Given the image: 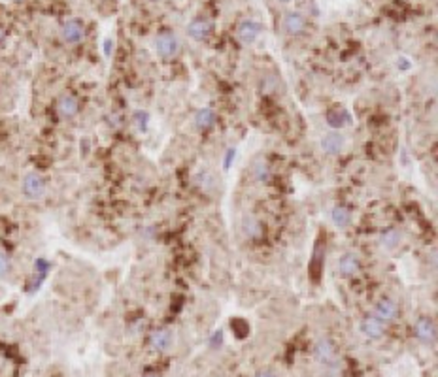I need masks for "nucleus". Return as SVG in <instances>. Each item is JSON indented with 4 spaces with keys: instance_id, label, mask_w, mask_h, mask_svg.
<instances>
[{
    "instance_id": "aec40b11",
    "label": "nucleus",
    "mask_w": 438,
    "mask_h": 377,
    "mask_svg": "<svg viewBox=\"0 0 438 377\" xmlns=\"http://www.w3.org/2000/svg\"><path fill=\"white\" fill-rule=\"evenodd\" d=\"M400 238L402 236L399 234V230H387L385 234H381V247L385 249H393L400 244Z\"/></svg>"
},
{
    "instance_id": "5701e85b",
    "label": "nucleus",
    "mask_w": 438,
    "mask_h": 377,
    "mask_svg": "<svg viewBox=\"0 0 438 377\" xmlns=\"http://www.w3.org/2000/svg\"><path fill=\"white\" fill-rule=\"evenodd\" d=\"M232 330L238 334V338H246L249 332V326L246 324V320L242 319H234L232 320Z\"/></svg>"
},
{
    "instance_id": "9d476101",
    "label": "nucleus",
    "mask_w": 438,
    "mask_h": 377,
    "mask_svg": "<svg viewBox=\"0 0 438 377\" xmlns=\"http://www.w3.org/2000/svg\"><path fill=\"white\" fill-rule=\"evenodd\" d=\"M416 336L418 339H421L423 343H433L435 338H437V326L435 322L427 317H421V319L416 322Z\"/></svg>"
},
{
    "instance_id": "a878e982",
    "label": "nucleus",
    "mask_w": 438,
    "mask_h": 377,
    "mask_svg": "<svg viewBox=\"0 0 438 377\" xmlns=\"http://www.w3.org/2000/svg\"><path fill=\"white\" fill-rule=\"evenodd\" d=\"M221 341H223V332L219 330V332H216V334L212 336V345L218 347V345H221Z\"/></svg>"
},
{
    "instance_id": "4be33fe9",
    "label": "nucleus",
    "mask_w": 438,
    "mask_h": 377,
    "mask_svg": "<svg viewBox=\"0 0 438 377\" xmlns=\"http://www.w3.org/2000/svg\"><path fill=\"white\" fill-rule=\"evenodd\" d=\"M255 178L261 181V183H268L270 181V172H268V166L265 162H259L255 166Z\"/></svg>"
},
{
    "instance_id": "412c9836",
    "label": "nucleus",
    "mask_w": 438,
    "mask_h": 377,
    "mask_svg": "<svg viewBox=\"0 0 438 377\" xmlns=\"http://www.w3.org/2000/svg\"><path fill=\"white\" fill-rule=\"evenodd\" d=\"M11 272V262L6 254L0 251V279H6Z\"/></svg>"
},
{
    "instance_id": "c756f323",
    "label": "nucleus",
    "mask_w": 438,
    "mask_h": 377,
    "mask_svg": "<svg viewBox=\"0 0 438 377\" xmlns=\"http://www.w3.org/2000/svg\"><path fill=\"white\" fill-rule=\"evenodd\" d=\"M144 377H159V376H155V374H149V376H144Z\"/></svg>"
},
{
    "instance_id": "2eb2a0df",
    "label": "nucleus",
    "mask_w": 438,
    "mask_h": 377,
    "mask_svg": "<svg viewBox=\"0 0 438 377\" xmlns=\"http://www.w3.org/2000/svg\"><path fill=\"white\" fill-rule=\"evenodd\" d=\"M149 345H151L155 351H166V349L172 345V332L166 328H159V330H155V332H151Z\"/></svg>"
},
{
    "instance_id": "cd10ccee",
    "label": "nucleus",
    "mask_w": 438,
    "mask_h": 377,
    "mask_svg": "<svg viewBox=\"0 0 438 377\" xmlns=\"http://www.w3.org/2000/svg\"><path fill=\"white\" fill-rule=\"evenodd\" d=\"M257 377H276L274 374H270V372H263V374H259Z\"/></svg>"
},
{
    "instance_id": "c85d7f7f",
    "label": "nucleus",
    "mask_w": 438,
    "mask_h": 377,
    "mask_svg": "<svg viewBox=\"0 0 438 377\" xmlns=\"http://www.w3.org/2000/svg\"><path fill=\"white\" fill-rule=\"evenodd\" d=\"M4 40V28H0V42Z\"/></svg>"
},
{
    "instance_id": "f03ea898",
    "label": "nucleus",
    "mask_w": 438,
    "mask_h": 377,
    "mask_svg": "<svg viewBox=\"0 0 438 377\" xmlns=\"http://www.w3.org/2000/svg\"><path fill=\"white\" fill-rule=\"evenodd\" d=\"M61 34H63V40L67 44H79L83 40V36H85L83 23L77 21V19H68L67 23L63 25V28H61Z\"/></svg>"
},
{
    "instance_id": "7ed1b4c3",
    "label": "nucleus",
    "mask_w": 438,
    "mask_h": 377,
    "mask_svg": "<svg viewBox=\"0 0 438 377\" xmlns=\"http://www.w3.org/2000/svg\"><path fill=\"white\" fill-rule=\"evenodd\" d=\"M155 49H157L159 57L170 59V57H174L178 53V40H176V36L170 34V32H162V34H159L157 40H155Z\"/></svg>"
},
{
    "instance_id": "9b49d317",
    "label": "nucleus",
    "mask_w": 438,
    "mask_h": 377,
    "mask_svg": "<svg viewBox=\"0 0 438 377\" xmlns=\"http://www.w3.org/2000/svg\"><path fill=\"white\" fill-rule=\"evenodd\" d=\"M187 32H189L191 38H195V40H206L210 36V32H212V23H210L208 19H202V17H197L193 19L189 23V27H187Z\"/></svg>"
},
{
    "instance_id": "7c9ffc66",
    "label": "nucleus",
    "mask_w": 438,
    "mask_h": 377,
    "mask_svg": "<svg viewBox=\"0 0 438 377\" xmlns=\"http://www.w3.org/2000/svg\"><path fill=\"white\" fill-rule=\"evenodd\" d=\"M13 2H23V0H13Z\"/></svg>"
},
{
    "instance_id": "b1692460",
    "label": "nucleus",
    "mask_w": 438,
    "mask_h": 377,
    "mask_svg": "<svg viewBox=\"0 0 438 377\" xmlns=\"http://www.w3.org/2000/svg\"><path fill=\"white\" fill-rule=\"evenodd\" d=\"M147 113H144V112H136L134 113V123H136V126L140 128V130H146L147 128Z\"/></svg>"
},
{
    "instance_id": "a211bd4d",
    "label": "nucleus",
    "mask_w": 438,
    "mask_h": 377,
    "mask_svg": "<svg viewBox=\"0 0 438 377\" xmlns=\"http://www.w3.org/2000/svg\"><path fill=\"white\" fill-rule=\"evenodd\" d=\"M331 219H333L334 226L346 228V226L352 223V211L344 206H336L333 209V213H331Z\"/></svg>"
},
{
    "instance_id": "f8f14e48",
    "label": "nucleus",
    "mask_w": 438,
    "mask_h": 377,
    "mask_svg": "<svg viewBox=\"0 0 438 377\" xmlns=\"http://www.w3.org/2000/svg\"><path fill=\"white\" fill-rule=\"evenodd\" d=\"M397 313H399V306H397V302L391 300V298H381L376 304V319H380L381 322L395 319Z\"/></svg>"
},
{
    "instance_id": "2f4dec72",
    "label": "nucleus",
    "mask_w": 438,
    "mask_h": 377,
    "mask_svg": "<svg viewBox=\"0 0 438 377\" xmlns=\"http://www.w3.org/2000/svg\"><path fill=\"white\" fill-rule=\"evenodd\" d=\"M282 2H291V0H282Z\"/></svg>"
},
{
    "instance_id": "423d86ee",
    "label": "nucleus",
    "mask_w": 438,
    "mask_h": 377,
    "mask_svg": "<svg viewBox=\"0 0 438 377\" xmlns=\"http://www.w3.org/2000/svg\"><path fill=\"white\" fill-rule=\"evenodd\" d=\"M346 145V138L340 132H329L321 138V149L327 155H338Z\"/></svg>"
},
{
    "instance_id": "1a4fd4ad",
    "label": "nucleus",
    "mask_w": 438,
    "mask_h": 377,
    "mask_svg": "<svg viewBox=\"0 0 438 377\" xmlns=\"http://www.w3.org/2000/svg\"><path fill=\"white\" fill-rule=\"evenodd\" d=\"M314 355H315V358H317L319 362H323V364H333L334 360H336L334 345L331 343V339H325V338L319 339V341L315 343Z\"/></svg>"
},
{
    "instance_id": "f257e3e1",
    "label": "nucleus",
    "mask_w": 438,
    "mask_h": 377,
    "mask_svg": "<svg viewBox=\"0 0 438 377\" xmlns=\"http://www.w3.org/2000/svg\"><path fill=\"white\" fill-rule=\"evenodd\" d=\"M46 179L42 178V174L30 170L27 172L23 179H21V192L27 200H40V198L46 194Z\"/></svg>"
},
{
    "instance_id": "6ab92c4d",
    "label": "nucleus",
    "mask_w": 438,
    "mask_h": 377,
    "mask_svg": "<svg viewBox=\"0 0 438 377\" xmlns=\"http://www.w3.org/2000/svg\"><path fill=\"white\" fill-rule=\"evenodd\" d=\"M242 230H244V234L249 236V238H259L263 226H261V223H259L253 215H246L242 219Z\"/></svg>"
},
{
    "instance_id": "6e6552de",
    "label": "nucleus",
    "mask_w": 438,
    "mask_h": 377,
    "mask_svg": "<svg viewBox=\"0 0 438 377\" xmlns=\"http://www.w3.org/2000/svg\"><path fill=\"white\" fill-rule=\"evenodd\" d=\"M261 34V25H259L257 21H242L238 27V38L242 44H253L255 40L259 38Z\"/></svg>"
},
{
    "instance_id": "dca6fc26",
    "label": "nucleus",
    "mask_w": 438,
    "mask_h": 377,
    "mask_svg": "<svg viewBox=\"0 0 438 377\" xmlns=\"http://www.w3.org/2000/svg\"><path fill=\"white\" fill-rule=\"evenodd\" d=\"M327 123L333 128H340V126H346L350 123V115L342 108H333L331 112L327 113Z\"/></svg>"
},
{
    "instance_id": "f3484780",
    "label": "nucleus",
    "mask_w": 438,
    "mask_h": 377,
    "mask_svg": "<svg viewBox=\"0 0 438 377\" xmlns=\"http://www.w3.org/2000/svg\"><path fill=\"white\" fill-rule=\"evenodd\" d=\"M216 121V112L212 110V108H200L197 115H195V125L199 126V128H210L212 125Z\"/></svg>"
},
{
    "instance_id": "4468645a",
    "label": "nucleus",
    "mask_w": 438,
    "mask_h": 377,
    "mask_svg": "<svg viewBox=\"0 0 438 377\" xmlns=\"http://www.w3.org/2000/svg\"><path fill=\"white\" fill-rule=\"evenodd\" d=\"M361 332L365 334V338L380 339L383 336V322L376 317H366L361 322Z\"/></svg>"
},
{
    "instance_id": "bb28decb",
    "label": "nucleus",
    "mask_w": 438,
    "mask_h": 377,
    "mask_svg": "<svg viewBox=\"0 0 438 377\" xmlns=\"http://www.w3.org/2000/svg\"><path fill=\"white\" fill-rule=\"evenodd\" d=\"M104 53H106V55H110V53H112V40H106V44H104Z\"/></svg>"
},
{
    "instance_id": "393cba45",
    "label": "nucleus",
    "mask_w": 438,
    "mask_h": 377,
    "mask_svg": "<svg viewBox=\"0 0 438 377\" xmlns=\"http://www.w3.org/2000/svg\"><path fill=\"white\" fill-rule=\"evenodd\" d=\"M234 159H236V149H234V147H230V149H227V153H225V162H223V168L229 170Z\"/></svg>"
},
{
    "instance_id": "ddd939ff",
    "label": "nucleus",
    "mask_w": 438,
    "mask_h": 377,
    "mask_svg": "<svg viewBox=\"0 0 438 377\" xmlns=\"http://www.w3.org/2000/svg\"><path fill=\"white\" fill-rule=\"evenodd\" d=\"M284 27H286L287 34H291V36H296V34L304 32V28H306L304 15H302V13H298V11H291V13H287L286 21H284Z\"/></svg>"
},
{
    "instance_id": "20e7f679",
    "label": "nucleus",
    "mask_w": 438,
    "mask_h": 377,
    "mask_svg": "<svg viewBox=\"0 0 438 377\" xmlns=\"http://www.w3.org/2000/svg\"><path fill=\"white\" fill-rule=\"evenodd\" d=\"M325 260V236L319 234L317 242L314 247V254H312V260H310V275L315 283L319 281V275H321V266Z\"/></svg>"
},
{
    "instance_id": "39448f33",
    "label": "nucleus",
    "mask_w": 438,
    "mask_h": 377,
    "mask_svg": "<svg viewBox=\"0 0 438 377\" xmlns=\"http://www.w3.org/2000/svg\"><path fill=\"white\" fill-rule=\"evenodd\" d=\"M79 112V102L74 94H63L57 100V113L63 119H72Z\"/></svg>"
},
{
    "instance_id": "0eeeda50",
    "label": "nucleus",
    "mask_w": 438,
    "mask_h": 377,
    "mask_svg": "<svg viewBox=\"0 0 438 377\" xmlns=\"http://www.w3.org/2000/svg\"><path fill=\"white\" fill-rule=\"evenodd\" d=\"M336 270H338V273L344 275V277L355 275V273L359 272V256L355 253H344L342 256L338 258Z\"/></svg>"
}]
</instances>
